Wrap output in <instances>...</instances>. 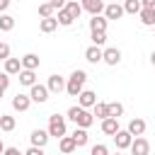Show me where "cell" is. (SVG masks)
<instances>
[{"label":"cell","instance_id":"7a4b0ae2","mask_svg":"<svg viewBox=\"0 0 155 155\" xmlns=\"http://www.w3.org/2000/svg\"><path fill=\"white\" fill-rule=\"evenodd\" d=\"M68 119L75 121L78 128H90V126L94 124V114H90V111L82 109V107H70V109H68Z\"/></svg>","mask_w":155,"mask_h":155},{"label":"cell","instance_id":"f1b7e54d","mask_svg":"<svg viewBox=\"0 0 155 155\" xmlns=\"http://www.w3.org/2000/svg\"><path fill=\"white\" fill-rule=\"evenodd\" d=\"M12 29H15V17L0 15V31H12Z\"/></svg>","mask_w":155,"mask_h":155},{"label":"cell","instance_id":"2e32d148","mask_svg":"<svg viewBox=\"0 0 155 155\" xmlns=\"http://www.w3.org/2000/svg\"><path fill=\"white\" fill-rule=\"evenodd\" d=\"M58 148H61V153H63V155H73L78 145H75V140H73V136H63V138L58 140Z\"/></svg>","mask_w":155,"mask_h":155},{"label":"cell","instance_id":"ac0fdd59","mask_svg":"<svg viewBox=\"0 0 155 155\" xmlns=\"http://www.w3.org/2000/svg\"><path fill=\"white\" fill-rule=\"evenodd\" d=\"M5 73L7 75H19L22 73V58H7L5 61Z\"/></svg>","mask_w":155,"mask_h":155},{"label":"cell","instance_id":"74e56055","mask_svg":"<svg viewBox=\"0 0 155 155\" xmlns=\"http://www.w3.org/2000/svg\"><path fill=\"white\" fill-rule=\"evenodd\" d=\"M48 2H51V5H53V7H56V10H63V7H65V2H68V0H48Z\"/></svg>","mask_w":155,"mask_h":155},{"label":"cell","instance_id":"d6986e66","mask_svg":"<svg viewBox=\"0 0 155 155\" xmlns=\"http://www.w3.org/2000/svg\"><path fill=\"white\" fill-rule=\"evenodd\" d=\"M116 131H121V128H119V119L109 116V119H104V121H102V133H107V136H114Z\"/></svg>","mask_w":155,"mask_h":155},{"label":"cell","instance_id":"d4e9b609","mask_svg":"<svg viewBox=\"0 0 155 155\" xmlns=\"http://www.w3.org/2000/svg\"><path fill=\"white\" fill-rule=\"evenodd\" d=\"M73 140H75V145H78V148L87 145V140H90V136H87V128H75V131H73Z\"/></svg>","mask_w":155,"mask_h":155},{"label":"cell","instance_id":"8fae6325","mask_svg":"<svg viewBox=\"0 0 155 155\" xmlns=\"http://www.w3.org/2000/svg\"><path fill=\"white\" fill-rule=\"evenodd\" d=\"M104 17H107V19H121V17H124V5H119V2L104 5Z\"/></svg>","mask_w":155,"mask_h":155},{"label":"cell","instance_id":"5bb4252c","mask_svg":"<svg viewBox=\"0 0 155 155\" xmlns=\"http://www.w3.org/2000/svg\"><path fill=\"white\" fill-rule=\"evenodd\" d=\"M107 65H119L121 63V51L119 48H104V58H102Z\"/></svg>","mask_w":155,"mask_h":155},{"label":"cell","instance_id":"9c48e42d","mask_svg":"<svg viewBox=\"0 0 155 155\" xmlns=\"http://www.w3.org/2000/svg\"><path fill=\"white\" fill-rule=\"evenodd\" d=\"M29 107H31V97H29V94L17 92V94L12 97V109H15V111H27Z\"/></svg>","mask_w":155,"mask_h":155},{"label":"cell","instance_id":"4dcf8cb0","mask_svg":"<svg viewBox=\"0 0 155 155\" xmlns=\"http://www.w3.org/2000/svg\"><path fill=\"white\" fill-rule=\"evenodd\" d=\"M56 19H58V24H61V27H70V24L75 22V19L68 15V10H65V7H63V10H58V17H56Z\"/></svg>","mask_w":155,"mask_h":155},{"label":"cell","instance_id":"8d00e7d4","mask_svg":"<svg viewBox=\"0 0 155 155\" xmlns=\"http://www.w3.org/2000/svg\"><path fill=\"white\" fill-rule=\"evenodd\" d=\"M24 155H46V153H44V148H36V145H29Z\"/></svg>","mask_w":155,"mask_h":155},{"label":"cell","instance_id":"5b68a950","mask_svg":"<svg viewBox=\"0 0 155 155\" xmlns=\"http://www.w3.org/2000/svg\"><path fill=\"white\" fill-rule=\"evenodd\" d=\"M128 150H131V155H150V143H148V138L138 136V138H133Z\"/></svg>","mask_w":155,"mask_h":155},{"label":"cell","instance_id":"ab89813d","mask_svg":"<svg viewBox=\"0 0 155 155\" xmlns=\"http://www.w3.org/2000/svg\"><path fill=\"white\" fill-rule=\"evenodd\" d=\"M140 5H143V7H150V10H155V0H140Z\"/></svg>","mask_w":155,"mask_h":155},{"label":"cell","instance_id":"e0dca14e","mask_svg":"<svg viewBox=\"0 0 155 155\" xmlns=\"http://www.w3.org/2000/svg\"><path fill=\"white\" fill-rule=\"evenodd\" d=\"M85 58H87L90 63H99V61L104 58V51H102L99 46H87V48H85Z\"/></svg>","mask_w":155,"mask_h":155},{"label":"cell","instance_id":"1f68e13d","mask_svg":"<svg viewBox=\"0 0 155 155\" xmlns=\"http://www.w3.org/2000/svg\"><path fill=\"white\" fill-rule=\"evenodd\" d=\"M107 107H109V116H114V119H119L124 114V104L121 102H109Z\"/></svg>","mask_w":155,"mask_h":155},{"label":"cell","instance_id":"8992f818","mask_svg":"<svg viewBox=\"0 0 155 155\" xmlns=\"http://www.w3.org/2000/svg\"><path fill=\"white\" fill-rule=\"evenodd\" d=\"M65 82H68L65 78H61L58 73H53V75L48 78V82H46V87H48V92H51V94H61V92L65 90Z\"/></svg>","mask_w":155,"mask_h":155},{"label":"cell","instance_id":"836d02e7","mask_svg":"<svg viewBox=\"0 0 155 155\" xmlns=\"http://www.w3.org/2000/svg\"><path fill=\"white\" fill-rule=\"evenodd\" d=\"M90 155H109V148H107L104 143H97V145H92Z\"/></svg>","mask_w":155,"mask_h":155},{"label":"cell","instance_id":"6da1fadb","mask_svg":"<svg viewBox=\"0 0 155 155\" xmlns=\"http://www.w3.org/2000/svg\"><path fill=\"white\" fill-rule=\"evenodd\" d=\"M85 82H87V73L85 70H73L70 78H68V82H65V92L70 97H78L85 90Z\"/></svg>","mask_w":155,"mask_h":155},{"label":"cell","instance_id":"83f0119b","mask_svg":"<svg viewBox=\"0 0 155 155\" xmlns=\"http://www.w3.org/2000/svg\"><path fill=\"white\" fill-rule=\"evenodd\" d=\"M92 109H94L92 114H94L97 119H102V121H104V119H109V107H107L104 102H97V104H94Z\"/></svg>","mask_w":155,"mask_h":155},{"label":"cell","instance_id":"52a82bcc","mask_svg":"<svg viewBox=\"0 0 155 155\" xmlns=\"http://www.w3.org/2000/svg\"><path fill=\"white\" fill-rule=\"evenodd\" d=\"M80 5H82V10L90 12L92 17H97V15L104 12V0H80Z\"/></svg>","mask_w":155,"mask_h":155},{"label":"cell","instance_id":"3957f363","mask_svg":"<svg viewBox=\"0 0 155 155\" xmlns=\"http://www.w3.org/2000/svg\"><path fill=\"white\" fill-rule=\"evenodd\" d=\"M48 136H53L58 140L65 136V116H58V114L48 116Z\"/></svg>","mask_w":155,"mask_h":155},{"label":"cell","instance_id":"484cf974","mask_svg":"<svg viewBox=\"0 0 155 155\" xmlns=\"http://www.w3.org/2000/svg\"><path fill=\"white\" fill-rule=\"evenodd\" d=\"M65 10H68V15H70L73 19H78V17L82 15V5H80L78 0H68V2H65Z\"/></svg>","mask_w":155,"mask_h":155},{"label":"cell","instance_id":"d590c367","mask_svg":"<svg viewBox=\"0 0 155 155\" xmlns=\"http://www.w3.org/2000/svg\"><path fill=\"white\" fill-rule=\"evenodd\" d=\"M7 87H10V75H7V73H0V90L5 92Z\"/></svg>","mask_w":155,"mask_h":155},{"label":"cell","instance_id":"9a60e30c","mask_svg":"<svg viewBox=\"0 0 155 155\" xmlns=\"http://www.w3.org/2000/svg\"><path fill=\"white\" fill-rule=\"evenodd\" d=\"M39 65H41V61H39L36 53H24V56H22V68H24V70H36Z\"/></svg>","mask_w":155,"mask_h":155},{"label":"cell","instance_id":"4316f807","mask_svg":"<svg viewBox=\"0 0 155 155\" xmlns=\"http://www.w3.org/2000/svg\"><path fill=\"white\" fill-rule=\"evenodd\" d=\"M140 10H143L140 0H124V12H128V15H140Z\"/></svg>","mask_w":155,"mask_h":155},{"label":"cell","instance_id":"44dd1931","mask_svg":"<svg viewBox=\"0 0 155 155\" xmlns=\"http://www.w3.org/2000/svg\"><path fill=\"white\" fill-rule=\"evenodd\" d=\"M39 29H41L44 34H51V31H56V29H58V19H56V17L39 19Z\"/></svg>","mask_w":155,"mask_h":155},{"label":"cell","instance_id":"f6af8a7d","mask_svg":"<svg viewBox=\"0 0 155 155\" xmlns=\"http://www.w3.org/2000/svg\"><path fill=\"white\" fill-rule=\"evenodd\" d=\"M116 155H121V153H116Z\"/></svg>","mask_w":155,"mask_h":155},{"label":"cell","instance_id":"ee69618b","mask_svg":"<svg viewBox=\"0 0 155 155\" xmlns=\"http://www.w3.org/2000/svg\"><path fill=\"white\" fill-rule=\"evenodd\" d=\"M0 99H2V90H0Z\"/></svg>","mask_w":155,"mask_h":155},{"label":"cell","instance_id":"7bdbcfd3","mask_svg":"<svg viewBox=\"0 0 155 155\" xmlns=\"http://www.w3.org/2000/svg\"><path fill=\"white\" fill-rule=\"evenodd\" d=\"M2 153H5V143L0 140V155H2Z\"/></svg>","mask_w":155,"mask_h":155},{"label":"cell","instance_id":"b9f144b4","mask_svg":"<svg viewBox=\"0 0 155 155\" xmlns=\"http://www.w3.org/2000/svg\"><path fill=\"white\" fill-rule=\"evenodd\" d=\"M150 63H153V65H155V51H153V53H150Z\"/></svg>","mask_w":155,"mask_h":155},{"label":"cell","instance_id":"ba28073f","mask_svg":"<svg viewBox=\"0 0 155 155\" xmlns=\"http://www.w3.org/2000/svg\"><path fill=\"white\" fill-rule=\"evenodd\" d=\"M94 104H97V94H94L92 90H82V92L78 94V107L90 109V107H94Z\"/></svg>","mask_w":155,"mask_h":155},{"label":"cell","instance_id":"d6a6232c","mask_svg":"<svg viewBox=\"0 0 155 155\" xmlns=\"http://www.w3.org/2000/svg\"><path fill=\"white\" fill-rule=\"evenodd\" d=\"M107 44V31H92V46H104Z\"/></svg>","mask_w":155,"mask_h":155},{"label":"cell","instance_id":"f35d334b","mask_svg":"<svg viewBox=\"0 0 155 155\" xmlns=\"http://www.w3.org/2000/svg\"><path fill=\"white\" fill-rule=\"evenodd\" d=\"M2 155H24V153H19V148H5Z\"/></svg>","mask_w":155,"mask_h":155},{"label":"cell","instance_id":"603a6c76","mask_svg":"<svg viewBox=\"0 0 155 155\" xmlns=\"http://www.w3.org/2000/svg\"><path fill=\"white\" fill-rule=\"evenodd\" d=\"M19 82H22V85H27V87H34V85H36V73H34V70H24V68H22V73H19Z\"/></svg>","mask_w":155,"mask_h":155},{"label":"cell","instance_id":"ffe728a7","mask_svg":"<svg viewBox=\"0 0 155 155\" xmlns=\"http://www.w3.org/2000/svg\"><path fill=\"white\" fill-rule=\"evenodd\" d=\"M107 24H109V19L102 17V15H97V17L90 19V31H107Z\"/></svg>","mask_w":155,"mask_h":155},{"label":"cell","instance_id":"30bf717a","mask_svg":"<svg viewBox=\"0 0 155 155\" xmlns=\"http://www.w3.org/2000/svg\"><path fill=\"white\" fill-rule=\"evenodd\" d=\"M111 138H114V143H116L119 150H126V148H131V143H133V136H131L128 131H116Z\"/></svg>","mask_w":155,"mask_h":155},{"label":"cell","instance_id":"7402d4cb","mask_svg":"<svg viewBox=\"0 0 155 155\" xmlns=\"http://www.w3.org/2000/svg\"><path fill=\"white\" fill-rule=\"evenodd\" d=\"M138 17H140V24H143V27H155V10H150V7H143Z\"/></svg>","mask_w":155,"mask_h":155},{"label":"cell","instance_id":"e575fe53","mask_svg":"<svg viewBox=\"0 0 155 155\" xmlns=\"http://www.w3.org/2000/svg\"><path fill=\"white\" fill-rule=\"evenodd\" d=\"M10 58V44L0 41V61H7Z\"/></svg>","mask_w":155,"mask_h":155},{"label":"cell","instance_id":"f546056e","mask_svg":"<svg viewBox=\"0 0 155 155\" xmlns=\"http://www.w3.org/2000/svg\"><path fill=\"white\" fill-rule=\"evenodd\" d=\"M53 12H56V7H53L51 2H41V5H39V17H41V19L53 17Z\"/></svg>","mask_w":155,"mask_h":155},{"label":"cell","instance_id":"4fadbf2b","mask_svg":"<svg viewBox=\"0 0 155 155\" xmlns=\"http://www.w3.org/2000/svg\"><path fill=\"white\" fill-rule=\"evenodd\" d=\"M126 131H128L133 138H138V136L145 133V121H143V119H131L128 126H126Z\"/></svg>","mask_w":155,"mask_h":155},{"label":"cell","instance_id":"277c9868","mask_svg":"<svg viewBox=\"0 0 155 155\" xmlns=\"http://www.w3.org/2000/svg\"><path fill=\"white\" fill-rule=\"evenodd\" d=\"M48 94H51V92H48L46 85H39V82H36L34 87H29V97H31V102H36V104H44V102L48 99Z\"/></svg>","mask_w":155,"mask_h":155},{"label":"cell","instance_id":"bcb514c9","mask_svg":"<svg viewBox=\"0 0 155 155\" xmlns=\"http://www.w3.org/2000/svg\"><path fill=\"white\" fill-rule=\"evenodd\" d=\"M116 2H119V0H116Z\"/></svg>","mask_w":155,"mask_h":155},{"label":"cell","instance_id":"cb8c5ba5","mask_svg":"<svg viewBox=\"0 0 155 155\" xmlns=\"http://www.w3.org/2000/svg\"><path fill=\"white\" fill-rule=\"evenodd\" d=\"M15 126H17V121H15V116H7V114H0V131H5V133H10V131H15Z\"/></svg>","mask_w":155,"mask_h":155},{"label":"cell","instance_id":"7c38bea8","mask_svg":"<svg viewBox=\"0 0 155 155\" xmlns=\"http://www.w3.org/2000/svg\"><path fill=\"white\" fill-rule=\"evenodd\" d=\"M48 131H41V128H36V131H31V136H29V143L31 145H36V148H44L46 143H48Z\"/></svg>","mask_w":155,"mask_h":155},{"label":"cell","instance_id":"60d3db41","mask_svg":"<svg viewBox=\"0 0 155 155\" xmlns=\"http://www.w3.org/2000/svg\"><path fill=\"white\" fill-rule=\"evenodd\" d=\"M10 7V0H0V12H5Z\"/></svg>","mask_w":155,"mask_h":155}]
</instances>
